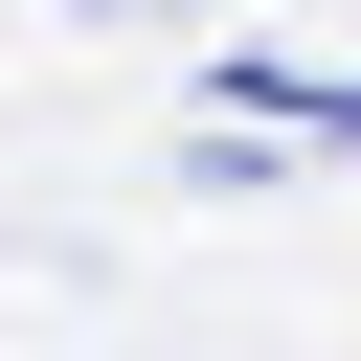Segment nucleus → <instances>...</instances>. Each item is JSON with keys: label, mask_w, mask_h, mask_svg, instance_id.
Here are the masks:
<instances>
[{"label": "nucleus", "mask_w": 361, "mask_h": 361, "mask_svg": "<svg viewBox=\"0 0 361 361\" xmlns=\"http://www.w3.org/2000/svg\"><path fill=\"white\" fill-rule=\"evenodd\" d=\"M68 23H180V0H68Z\"/></svg>", "instance_id": "1"}]
</instances>
